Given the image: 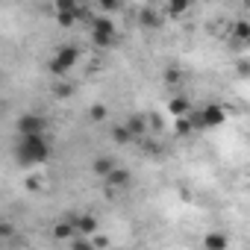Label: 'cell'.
<instances>
[{
    "label": "cell",
    "instance_id": "2e32d148",
    "mask_svg": "<svg viewBox=\"0 0 250 250\" xmlns=\"http://www.w3.org/2000/svg\"><path fill=\"white\" fill-rule=\"evenodd\" d=\"M112 139H115V145H133V142H136V136L130 133L127 124H118V127H112Z\"/></svg>",
    "mask_w": 250,
    "mask_h": 250
},
{
    "label": "cell",
    "instance_id": "ba28073f",
    "mask_svg": "<svg viewBox=\"0 0 250 250\" xmlns=\"http://www.w3.org/2000/svg\"><path fill=\"white\" fill-rule=\"evenodd\" d=\"M71 218H74L77 232H80L83 238H91V235L97 232V218H94V215H88V212H77V215H71Z\"/></svg>",
    "mask_w": 250,
    "mask_h": 250
},
{
    "label": "cell",
    "instance_id": "5b68a950",
    "mask_svg": "<svg viewBox=\"0 0 250 250\" xmlns=\"http://www.w3.org/2000/svg\"><path fill=\"white\" fill-rule=\"evenodd\" d=\"M15 127H18V136H44L47 133V121L39 112H24Z\"/></svg>",
    "mask_w": 250,
    "mask_h": 250
},
{
    "label": "cell",
    "instance_id": "9c48e42d",
    "mask_svg": "<svg viewBox=\"0 0 250 250\" xmlns=\"http://www.w3.org/2000/svg\"><path fill=\"white\" fill-rule=\"evenodd\" d=\"M77 235H80V232H77L74 218H65V221H59V224L53 227V238H56V241H68V244H71Z\"/></svg>",
    "mask_w": 250,
    "mask_h": 250
},
{
    "label": "cell",
    "instance_id": "7402d4cb",
    "mask_svg": "<svg viewBox=\"0 0 250 250\" xmlns=\"http://www.w3.org/2000/svg\"><path fill=\"white\" fill-rule=\"evenodd\" d=\"M0 235H6V238L12 235V224H9V221H3V224H0Z\"/></svg>",
    "mask_w": 250,
    "mask_h": 250
},
{
    "label": "cell",
    "instance_id": "7a4b0ae2",
    "mask_svg": "<svg viewBox=\"0 0 250 250\" xmlns=\"http://www.w3.org/2000/svg\"><path fill=\"white\" fill-rule=\"evenodd\" d=\"M77 62H80V47H77V44H59L56 56L47 62V71H50L53 77L65 80V77L77 68Z\"/></svg>",
    "mask_w": 250,
    "mask_h": 250
},
{
    "label": "cell",
    "instance_id": "277c9868",
    "mask_svg": "<svg viewBox=\"0 0 250 250\" xmlns=\"http://www.w3.org/2000/svg\"><path fill=\"white\" fill-rule=\"evenodd\" d=\"M191 115H194V127L197 130H212V127H221L227 121V109L218 106V103H209V106H203L200 112H191Z\"/></svg>",
    "mask_w": 250,
    "mask_h": 250
},
{
    "label": "cell",
    "instance_id": "9a60e30c",
    "mask_svg": "<svg viewBox=\"0 0 250 250\" xmlns=\"http://www.w3.org/2000/svg\"><path fill=\"white\" fill-rule=\"evenodd\" d=\"M168 112H171L174 118H186V115H191L194 109H191V103H188V97H174V100L168 103Z\"/></svg>",
    "mask_w": 250,
    "mask_h": 250
},
{
    "label": "cell",
    "instance_id": "cb8c5ba5",
    "mask_svg": "<svg viewBox=\"0 0 250 250\" xmlns=\"http://www.w3.org/2000/svg\"><path fill=\"white\" fill-rule=\"evenodd\" d=\"M247 9H250V3H247Z\"/></svg>",
    "mask_w": 250,
    "mask_h": 250
},
{
    "label": "cell",
    "instance_id": "603a6c76",
    "mask_svg": "<svg viewBox=\"0 0 250 250\" xmlns=\"http://www.w3.org/2000/svg\"><path fill=\"white\" fill-rule=\"evenodd\" d=\"M100 9H103V12H118L121 3H100Z\"/></svg>",
    "mask_w": 250,
    "mask_h": 250
},
{
    "label": "cell",
    "instance_id": "8992f818",
    "mask_svg": "<svg viewBox=\"0 0 250 250\" xmlns=\"http://www.w3.org/2000/svg\"><path fill=\"white\" fill-rule=\"evenodd\" d=\"M53 9H56V21H59V27H71V24L83 15V9H80L77 0H56Z\"/></svg>",
    "mask_w": 250,
    "mask_h": 250
},
{
    "label": "cell",
    "instance_id": "7c38bea8",
    "mask_svg": "<svg viewBox=\"0 0 250 250\" xmlns=\"http://www.w3.org/2000/svg\"><path fill=\"white\" fill-rule=\"evenodd\" d=\"M115 168H118V162H115L112 156H97V159L91 162V174H94V177H100V180H106Z\"/></svg>",
    "mask_w": 250,
    "mask_h": 250
},
{
    "label": "cell",
    "instance_id": "d6986e66",
    "mask_svg": "<svg viewBox=\"0 0 250 250\" xmlns=\"http://www.w3.org/2000/svg\"><path fill=\"white\" fill-rule=\"evenodd\" d=\"M88 115H91V121H106V106H103V103H94V106L88 109Z\"/></svg>",
    "mask_w": 250,
    "mask_h": 250
},
{
    "label": "cell",
    "instance_id": "ac0fdd59",
    "mask_svg": "<svg viewBox=\"0 0 250 250\" xmlns=\"http://www.w3.org/2000/svg\"><path fill=\"white\" fill-rule=\"evenodd\" d=\"M68 247H71V250H94V244H91L88 238H83V235H77V238H74Z\"/></svg>",
    "mask_w": 250,
    "mask_h": 250
},
{
    "label": "cell",
    "instance_id": "4fadbf2b",
    "mask_svg": "<svg viewBox=\"0 0 250 250\" xmlns=\"http://www.w3.org/2000/svg\"><path fill=\"white\" fill-rule=\"evenodd\" d=\"M203 250H229V238L224 232H206L203 235Z\"/></svg>",
    "mask_w": 250,
    "mask_h": 250
},
{
    "label": "cell",
    "instance_id": "44dd1931",
    "mask_svg": "<svg viewBox=\"0 0 250 250\" xmlns=\"http://www.w3.org/2000/svg\"><path fill=\"white\" fill-rule=\"evenodd\" d=\"M180 80H183V74H180L177 68H168V71H165V83H168V85H177Z\"/></svg>",
    "mask_w": 250,
    "mask_h": 250
},
{
    "label": "cell",
    "instance_id": "ffe728a7",
    "mask_svg": "<svg viewBox=\"0 0 250 250\" xmlns=\"http://www.w3.org/2000/svg\"><path fill=\"white\" fill-rule=\"evenodd\" d=\"M71 91H74V83H68V80H62L56 85V97H71Z\"/></svg>",
    "mask_w": 250,
    "mask_h": 250
},
{
    "label": "cell",
    "instance_id": "52a82bcc",
    "mask_svg": "<svg viewBox=\"0 0 250 250\" xmlns=\"http://www.w3.org/2000/svg\"><path fill=\"white\" fill-rule=\"evenodd\" d=\"M103 183H106V188H109V191H124V188H130L133 177H130V171H127V168H121V165H118V168L103 180Z\"/></svg>",
    "mask_w": 250,
    "mask_h": 250
},
{
    "label": "cell",
    "instance_id": "6da1fadb",
    "mask_svg": "<svg viewBox=\"0 0 250 250\" xmlns=\"http://www.w3.org/2000/svg\"><path fill=\"white\" fill-rule=\"evenodd\" d=\"M50 153H53V147H50L47 133L44 136H18V142H15V159L24 168H33V165L47 162Z\"/></svg>",
    "mask_w": 250,
    "mask_h": 250
},
{
    "label": "cell",
    "instance_id": "30bf717a",
    "mask_svg": "<svg viewBox=\"0 0 250 250\" xmlns=\"http://www.w3.org/2000/svg\"><path fill=\"white\" fill-rule=\"evenodd\" d=\"M124 124L130 127V133L136 136V142H139V139H145V136H147V130H150V118H147V115H130Z\"/></svg>",
    "mask_w": 250,
    "mask_h": 250
},
{
    "label": "cell",
    "instance_id": "8fae6325",
    "mask_svg": "<svg viewBox=\"0 0 250 250\" xmlns=\"http://www.w3.org/2000/svg\"><path fill=\"white\" fill-rule=\"evenodd\" d=\"M229 39H232L235 47L250 44V21H235V24L229 27Z\"/></svg>",
    "mask_w": 250,
    "mask_h": 250
},
{
    "label": "cell",
    "instance_id": "5bb4252c",
    "mask_svg": "<svg viewBox=\"0 0 250 250\" xmlns=\"http://www.w3.org/2000/svg\"><path fill=\"white\" fill-rule=\"evenodd\" d=\"M139 24H142V27H147V30H156V27L162 24V15H159L156 9L145 6V9H139Z\"/></svg>",
    "mask_w": 250,
    "mask_h": 250
},
{
    "label": "cell",
    "instance_id": "3957f363",
    "mask_svg": "<svg viewBox=\"0 0 250 250\" xmlns=\"http://www.w3.org/2000/svg\"><path fill=\"white\" fill-rule=\"evenodd\" d=\"M115 39H118V27L112 24V18L100 15L91 21V44L94 47H109Z\"/></svg>",
    "mask_w": 250,
    "mask_h": 250
},
{
    "label": "cell",
    "instance_id": "e0dca14e",
    "mask_svg": "<svg viewBox=\"0 0 250 250\" xmlns=\"http://www.w3.org/2000/svg\"><path fill=\"white\" fill-rule=\"evenodd\" d=\"M188 12V3L186 0H177V3H165V15H183Z\"/></svg>",
    "mask_w": 250,
    "mask_h": 250
}]
</instances>
